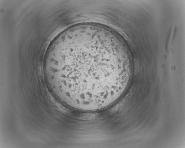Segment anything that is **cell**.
Masks as SVG:
<instances>
[{
  "mask_svg": "<svg viewBox=\"0 0 185 148\" xmlns=\"http://www.w3.org/2000/svg\"><path fill=\"white\" fill-rule=\"evenodd\" d=\"M44 70L61 102L88 111L117 101L132 75L122 43L107 29L90 25L72 26L57 38L47 51Z\"/></svg>",
  "mask_w": 185,
  "mask_h": 148,
  "instance_id": "6da1fadb",
  "label": "cell"
}]
</instances>
